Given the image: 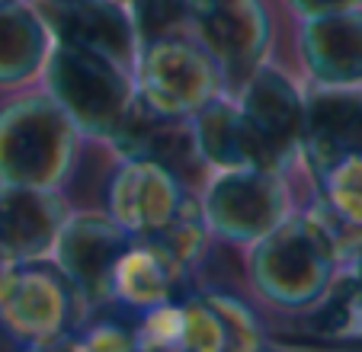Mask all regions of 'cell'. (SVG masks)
Listing matches in <instances>:
<instances>
[{"mask_svg":"<svg viewBox=\"0 0 362 352\" xmlns=\"http://www.w3.org/2000/svg\"><path fill=\"white\" fill-rule=\"evenodd\" d=\"M346 224L321 196L305 209H292L269 234L250 244V282L263 298L282 307L315 305L330 288L334 266L356 244Z\"/></svg>","mask_w":362,"mask_h":352,"instance_id":"6da1fadb","label":"cell"},{"mask_svg":"<svg viewBox=\"0 0 362 352\" xmlns=\"http://www.w3.org/2000/svg\"><path fill=\"white\" fill-rule=\"evenodd\" d=\"M81 131L45 90L0 102V183L62 189L74 173Z\"/></svg>","mask_w":362,"mask_h":352,"instance_id":"7a4b0ae2","label":"cell"},{"mask_svg":"<svg viewBox=\"0 0 362 352\" xmlns=\"http://www.w3.org/2000/svg\"><path fill=\"white\" fill-rule=\"evenodd\" d=\"M39 81L81 138L93 141L110 144L135 106V81L129 68L62 42H52Z\"/></svg>","mask_w":362,"mask_h":352,"instance_id":"3957f363","label":"cell"},{"mask_svg":"<svg viewBox=\"0 0 362 352\" xmlns=\"http://www.w3.org/2000/svg\"><path fill=\"white\" fill-rule=\"evenodd\" d=\"M132 81L135 100L160 119H192L202 106L228 93L215 58L192 33L141 42Z\"/></svg>","mask_w":362,"mask_h":352,"instance_id":"277c9868","label":"cell"},{"mask_svg":"<svg viewBox=\"0 0 362 352\" xmlns=\"http://www.w3.org/2000/svg\"><path fill=\"white\" fill-rule=\"evenodd\" d=\"M205 221L212 237L250 247L292 215L288 173L279 170H212L202 192Z\"/></svg>","mask_w":362,"mask_h":352,"instance_id":"5b68a950","label":"cell"},{"mask_svg":"<svg viewBox=\"0 0 362 352\" xmlns=\"http://www.w3.org/2000/svg\"><path fill=\"white\" fill-rule=\"evenodd\" d=\"M77 291L55 266H13L0 285V327L23 346H48L68 333Z\"/></svg>","mask_w":362,"mask_h":352,"instance_id":"8992f818","label":"cell"},{"mask_svg":"<svg viewBox=\"0 0 362 352\" xmlns=\"http://www.w3.org/2000/svg\"><path fill=\"white\" fill-rule=\"evenodd\" d=\"M189 33L215 58L228 93H234L267 61L273 20L267 0H205L199 10H192Z\"/></svg>","mask_w":362,"mask_h":352,"instance_id":"52a82bcc","label":"cell"},{"mask_svg":"<svg viewBox=\"0 0 362 352\" xmlns=\"http://www.w3.org/2000/svg\"><path fill=\"white\" fill-rule=\"evenodd\" d=\"M132 237L106 211H71L52 250L55 269L77 298L100 305L112 298V269Z\"/></svg>","mask_w":362,"mask_h":352,"instance_id":"ba28073f","label":"cell"},{"mask_svg":"<svg viewBox=\"0 0 362 352\" xmlns=\"http://www.w3.org/2000/svg\"><path fill=\"white\" fill-rule=\"evenodd\" d=\"M240 112L257 129L279 167L292 170L301 163V131H305V96L308 90L279 64L267 61L234 90Z\"/></svg>","mask_w":362,"mask_h":352,"instance_id":"9c48e42d","label":"cell"},{"mask_svg":"<svg viewBox=\"0 0 362 352\" xmlns=\"http://www.w3.org/2000/svg\"><path fill=\"white\" fill-rule=\"evenodd\" d=\"M48 26L52 42L100 54L122 68H135L138 39L125 0H33Z\"/></svg>","mask_w":362,"mask_h":352,"instance_id":"30bf717a","label":"cell"},{"mask_svg":"<svg viewBox=\"0 0 362 352\" xmlns=\"http://www.w3.org/2000/svg\"><path fill=\"white\" fill-rule=\"evenodd\" d=\"M189 186L167 163L151 157H119L106 183V215L129 237H154Z\"/></svg>","mask_w":362,"mask_h":352,"instance_id":"8fae6325","label":"cell"},{"mask_svg":"<svg viewBox=\"0 0 362 352\" xmlns=\"http://www.w3.org/2000/svg\"><path fill=\"white\" fill-rule=\"evenodd\" d=\"M71 209L62 189L0 183V253L10 263H48Z\"/></svg>","mask_w":362,"mask_h":352,"instance_id":"7c38bea8","label":"cell"},{"mask_svg":"<svg viewBox=\"0 0 362 352\" xmlns=\"http://www.w3.org/2000/svg\"><path fill=\"white\" fill-rule=\"evenodd\" d=\"M295 23V52L311 87H359L362 7Z\"/></svg>","mask_w":362,"mask_h":352,"instance_id":"4fadbf2b","label":"cell"},{"mask_svg":"<svg viewBox=\"0 0 362 352\" xmlns=\"http://www.w3.org/2000/svg\"><path fill=\"white\" fill-rule=\"evenodd\" d=\"M186 122H189L192 148L205 173L212 170H279L286 173L273 151L257 135V129L247 122V115L240 112L231 93H221Z\"/></svg>","mask_w":362,"mask_h":352,"instance_id":"5bb4252c","label":"cell"},{"mask_svg":"<svg viewBox=\"0 0 362 352\" xmlns=\"http://www.w3.org/2000/svg\"><path fill=\"white\" fill-rule=\"evenodd\" d=\"M362 151V83L359 87H308L301 163L321 176L343 154Z\"/></svg>","mask_w":362,"mask_h":352,"instance_id":"9a60e30c","label":"cell"},{"mask_svg":"<svg viewBox=\"0 0 362 352\" xmlns=\"http://www.w3.org/2000/svg\"><path fill=\"white\" fill-rule=\"evenodd\" d=\"M186 272L148 237H132L112 269V298L135 311H151L173 298Z\"/></svg>","mask_w":362,"mask_h":352,"instance_id":"2e32d148","label":"cell"},{"mask_svg":"<svg viewBox=\"0 0 362 352\" xmlns=\"http://www.w3.org/2000/svg\"><path fill=\"white\" fill-rule=\"evenodd\" d=\"M52 35L33 0L0 4V90H23L39 81Z\"/></svg>","mask_w":362,"mask_h":352,"instance_id":"e0dca14e","label":"cell"},{"mask_svg":"<svg viewBox=\"0 0 362 352\" xmlns=\"http://www.w3.org/2000/svg\"><path fill=\"white\" fill-rule=\"evenodd\" d=\"M148 240H154V244L189 276V269H196V266L202 263L205 250H209V240H212V228L205 221L199 192L186 189V196L180 199V205L170 215V221Z\"/></svg>","mask_w":362,"mask_h":352,"instance_id":"ac0fdd59","label":"cell"},{"mask_svg":"<svg viewBox=\"0 0 362 352\" xmlns=\"http://www.w3.org/2000/svg\"><path fill=\"white\" fill-rule=\"evenodd\" d=\"M315 183L324 202L346 224L362 230V151L343 154L321 176H315Z\"/></svg>","mask_w":362,"mask_h":352,"instance_id":"d6986e66","label":"cell"},{"mask_svg":"<svg viewBox=\"0 0 362 352\" xmlns=\"http://www.w3.org/2000/svg\"><path fill=\"white\" fill-rule=\"evenodd\" d=\"M209 305L218 311L221 324H225V336H228V349L225 352H260L263 349V327L257 320L250 305L228 295V291H205Z\"/></svg>","mask_w":362,"mask_h":352,"instance_id":"ffe728a7","label":"cell"},{"mask_svg":"<svg viewBox=\"0 0 362 352\" xmlns=\"http://www.w3.org/2000/svg\"><path fill=\"white\" fill-rule=\"evenodd\" d=\"M62 352H138L135 333L116 320H96L77 336L62 339Z\"/></svg>","mask_w":362,"mask_h":352,"instance_id":"44dd1931","label":"cell"},{"mask_svg":"<svg viewBox=\"0 0 362 352\" xmlns=\"http://www.w3.org/2000/svg\"><path fill=\"white\" fill-rule=\"evenodd\" d=\"M282 4L295 20H315V16H330L362 7V0H282Z\"/></svg>","mask_w":362,"mask_h":352,"instance_id":"7402d4cb","label":"cell"},{"mask_svg":"<svg viewBox=\"0 0 362 352\" xmlns=\"http://www.w3.org/2000/svg\"><path fill=\"white\" fill-rule=\"evenodd\" d=\"M13 266H16V263H10V259L0 253V285H4V278H7V272L13 269Z\"/></svg>","mask_w":362,"mask_h":352,"instance_id":"603a6c76","label":"cell"},{"mask_svg":"<svg viewBox=\"0 0 362 352\" xmlns=\"http://www.w3.org/2000/svg\"><path fill=\"white\" fill-rule=\"evenodd\" d=\"M356 291H359V307H362V247H359V269H356Z\"/></svg>","mask_w":362,"mask_h":352,"instance_id":"cb8c5ba5","label":"cell"},{"mask_svg":"<svg viewBox=\"0 0 362 352\" xmlns=\"http://www.w3.org/2000/svg\"><path fill=\"white\" fill-rule=\"evenodd\" d=\"M349 343H353V346H356V349H359V352H362V336H359V339H349Z\"/></svg>","mask_w":362,"mask_h":352,"instance_id":"d4e9b609","label":"cell"},{"mask_svg":"<svg viewBox=\"0 0 362 352\" xmlns=\"http://www.w3.org/2000/svg\"><path fill=\"white\" fill-rule=\"evenodd\" d=\"M0 4H16V0H0Z\"/></svg>","mask_w":362,"mask_h":352,"instance_id":"484cf974","label":"cell"},{"mask_svg":"<svg viewBox=\"0 0 362 352\" xmlns=\"http://www.w3.org/2000/svg\"><path fill=\"white\" fill-rule=\"evenodd\" d=\"M260 352H267V349H260Z\"/></svg>","mask_w":362,"mask_h":352,"instance_id":"4316f807","label":"cell"}]
</instances>
